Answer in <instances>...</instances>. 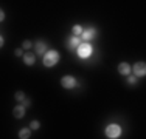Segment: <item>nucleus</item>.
<instances>
[{"label": "nucleus", "instance_id": "21", "mask_svg": "<svg viewBox=\"0 0 146 139\" xmlns=\"http://www.w3.org/2000/svg\"><path fill=\"white\" fill-rule=\"evenodd\" d=\"M2 47H3V37L0 36V48H2Z\"/></svg>", "mask_w": 146, "mask_h": 139}, {"label": "nucleus", "instance_id": "15", "mask_svg": "<svg viewBox=\"0 0 146 139\" xmlns=\"http://www.w3.org/2000/svg\"><path fill=\"white\" fill-rule=\"evenodd\" d=\"M30 105H31V100L28 99V97H25V99L22 100V107H23V108H28Z\"/></svg>", "mask_w": 146, "mask_h": 139}, {"label": "nucleus", "instance_id": "3", "mask_svg": "<svg viewBox=\"0 0 146 139\" xmlns=\"http://www.w3.org/2000/svg\"><path fill=\"white\" fill-rule=\"evenodd\" d=\"M121 134V127L118 124H109L106 127V136L110 139H115Z\"/></svg>", "mask_w": 146, "mask_h": 139}, {"label": "nucleus", "instance_id": "7", "mask_svg": "<svg viewBox=\"0 0 146 139\" xmlns=\"http://www.w3.org/2000/svg\"><path fill=\"white\" fill-rule=\"evenodd\" d=\"M81 43H82L81 39H78L76 36H72L70 39L67 40V48H68V50H72V51H75V50H76V48H78Z\"/></svg>", "mask_w": 146, "mask_h": 139}, {"label": "nucleus", "instance_id": "17", "mask_svg": "<svg viewBox=\"0 0 146 139\" xmlns=\"http://www.w3.org/2000/svg\"><path fill=\"white\" fill-rule=\"evenodd\" d=\"M23 48H25V50H30V48H31V42L25 40V42H23Z\"/></svg>", "mask_w": 146, "mask_h": 139}, {"label": "nucleus", "instance_id": "5", "mask_svg": "<svg viewBox=\"0 0 146 139\" xmlns=\"http://www.w3.org/2000/svg\"><path fill=\"white\" fill-rule=\"evenodd\" d=\"M81 36H82V40H86V42H87V40H93L96 36H98V31H96L95 28H87L86 31H82Z\"/></svg>", "mask_w": 146, "mask_h": 139}, {"label": "nucleus", "instance_id": "13", "mask_svg": "<svg viewBox=\"0 0 146 139\" xmlns=\"http://www.w3.org/2000/svg\"><path fill=\"white\" fill-rule=\"evenodd\" d=\"M82 26L81 25H75L73 26V34H75V36H78V34H82Z\"/></svg>", "mask_w": 146, "mask_h": 139}, {"label": "nucleus", "instance_id": "14", "mask_svg": "<svg viewBox=\"0 0 146 139\" xmlns=\"http://www.w3.org/2000/svg\"><path fill=\"white\" fill-rule=\"evenodd\" d=\"M23 99H25V94H23L22 91H17V93H16V100L22 104V100H23Z\"/></svg>", "mask_w": 146, "mask_h": 139}, {"label": "nucleus", "instance_id": "2", "mask_svg": "<svg viewBox=\"0 0 146 139\" xmlns=\"http://www.w3.org/2000/svg\"><path fill=\"white\" fill-rule=\"evenodd\" d=\"M76 53H78V56L81 59H89L93 53V48L90 43H87V42H82V43L76 48Z\"/></svg>", "mask_w": 146, "mask_h": 139}, {"label": "nucleus", "instance_id": "9", "mask_svg": "<svg viewBox=\"0 0 146 139\" xmlns=\"http://www.w3.org/2000/svg\"><path fill=\"white\" fill-rule=\"evenodd\" d=\"M13 114L17 117V119H20V117H23L25 116V108H23L22 105H17L14 110H13Z\"/></svg>", "mask_w": 146, "mask_h": 139}, {"label": "nucleus", "instance_id": "18", "mask_svg": "<svg viewBox=\"0 0 146 139\" xmlns=\"http://www.w3.org/2000/svg\"><path fill=\"white\" fill-rule=\"evenodd\" d=\"M127 82H129V83H131V85H134V83H135V82H137V77H135V76H131V77H129V79H127Z\"/></svg>", "mask_w": 146, "mask_h": 139}, {"label": "nucleus", "instance_id": "11", "mask_svg": "<svg viewBox=\"0 0 146 139\" xmlns=\"http://www.w3.org/2000/svg\"><path fill=\"white\" fill-rule=\"evenodd\" d=\"M23 62H25V65L31 67V65H34V62H36V56L34 54H25L23 56Z\"/></svg>", "mask_w": 146, "mask_h": 139}, {"label": "nucleus", "instance_id": "8", "mask_svg": "<svg viewBox=\"0 0 146 139\" xmlns=\"http://www.w3.org/2000/svg\"><path fill=\"white\" fill-rule=\"evenodd\" d=\"M118 73H120V74H123V76H127V74L131 73L129 64H126V62H121V64L118 65Z\"/></svg>", "mask_w": 146, "mask_h": 139}, {"label": "nucleus", "instance_id": "16", "mask_svg": "<svg viewBox=\"0 0 146 139\" xmlns=\"http://www.w3.org/2000/svg\"><path fill=\"white\" fill-rule=\"evenodd\" d=\"M31 128H33V130H37V128L40 127V124L37 122V121H33V122H31V125H30Z\"/></svg>", "mask_w": 146, "mask_h": 139}, {"label": "nucleus", "instance_id": "4", "mask_svg": "<svg viewBox=\"0 0 146 139\" xmlns=\"http://www.w3.org/2000/svg\"><path fill=\"white\" fill-rule=\"evenodd\" d=\"M61 85L64 87V88H67V90H72V88H75V87H79L81 83L76 81L73 76H65V77L61 79Z\"/></svg>", "mask_w": 146, "mask_h": 139}, {"label": "nucleus", "instance_id": "20", "mask_svg": "<svg viewBox=\"0 0 146 139\" xmlns=\"http://www.w3.org/2000/svg\"><path fill=\"white\" fill-rule=\"evenodd\" d=\"M3 19H5V12H3L2 9H0V22H2Z\"/></svg>", "mask_w": 146, "mask_h": 139}, {"label": "nucleus", "instance_id": "12", "mask_svg": "<svg viewBox=\"0 0 146 139\" xmlns=\"http://www.w3.org/2000/svg\"><path fill=\"white\" fill-rule=\"evenodd\" d=\"M31 136V131L28 130V128H22V130L19 131V138L20 139H28Z\"/></svg>", "mask_w": 146, "mask_h": 139}, {"label": "nucleus", "instance_id": "1", "mask_svg": "<svg viewBox=\"0 0 146 139\" xmlns=\"http://www.w3.org/2000/svg\"><path fill=\"white\" fill-rule=\"evenodd\" d=\"M59 60V53L56 50H50L44 54V65L45 67H54Z\"/></svg>", "mask_w": 146, "mask_h": 139}, {"label": "nucleus", "instance_id": "6", "mask_svg": "<svg viewBox=\"0 0 146 139\" xmlns=\"http://www.w3.org/2000/svg\"><path fill=\"white\" fill-rule=\"evenodd\" d=\"M134 73H135V77H143L146 74V64L145 62H138V64L134 65Z\"/></svg>", "mask_w": 146, "mask_h": 139}, {"label": "nucleus", "instance_id": "19", "mask_svg": "<svg viewBox=\"0 0 146 139\" xmlns=\"http://www.w3.org/2000/svg\"><path fill=\"white\" fill-rule=\"evenodd\" d=\"M22 54H23V51L20 50V48H19V50H16V56H17V57H20Z\"/></svg>", "mask_w": 146, "mask_h": 139}, {"label": "nucleus", "instance_id": "10", "mask_svg": "<svg viewBox=\"0 0 146 139\" xmlns=\"http://www.w3.org/2000/svg\"><path fill=\"white\" fill-rule=\"evenodd\" d=\"M36 53H37V56L47 53V45H45V42H37L36 43Z\"/></svg>", "mask_w": 146, "mask_h": 139}]
</instances>
